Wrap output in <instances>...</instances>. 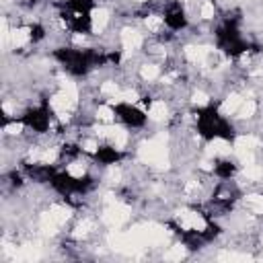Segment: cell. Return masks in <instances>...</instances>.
I'll use <instances>...</instances> for the list:
<instances>
[{
  "label": "cell",
  "instance_id": "cell-3",
  "mask_svg": "<svg viewBox=\"0 0 263 263\" xmlns=\"http://www.w3.org/2000/svg\"><path fill=\"white\" fill-rule=\"evenodd\" d=\"M160 21H162V27L173 31L175 35L181 31H187L191 27L189 12L181 0H164L162 10H160Z\"/></svg>",
  "mask_w": 263,
  "mask_h": 263
},
{
  "label": "cell",
  "instance_id": "cell-5",
  "mask_svg": "<svg viewBox=\"0 0 263 263\" xmlns=\"http://www.w3.org/2000/svg\"><path fill=\"white\" fill-rule=\"evenodd\" d=\"M238 173V160L232 156H216L212 162V171L210 175L216 177L218 181H226V179H234Z\"/></svg>",
  "mask_w": 263,
  "mask_h": 263
},
{
  "label": "cell",
  "instance_id": "cell-1",
  "mask_svg": "<svg viewBox=\"0 0 263 263\" xmlns=\"http://www.w3.org/2000/svg\"><path fill=\"white\" fill-rule=\"evenodd\" d=\"M191 113H193L195 134L203 142H214V140L234 142L236 140L238 132H236L234 121L230 117H226L216 103H208L203 107H195Z\"/></svg>",
  "mask_w": 263,
  "mask_h": 263
},
{
  "label": "cell",
  "instance_id": "cell-4",
  "mask_svg": "<svg viewBox=\"0 0 263 263\" xmlns=\"http://www.w3.org/2000/svg\"><path fill=\"white\" fill-rule=\"evenodd\" d=\"M127 152L123 148H119L115 142H109V140H103L99 142L90 152H88V158H92V162L97 166H115V164H121L125 160Z\"/></svg>",
  "mask_w": 263,
  "mask_h": 263
},
{
  "label": "cell",
  "instance_id": "cell-2",
  "mask_svg": "<svg viewBox=\"0 0 263 263\" xmlns=\"http://www.w3.org/2000/svg\"><path fill=\"white\" fill-rule=\"evenodd\" d=\"M109 111H111V117L113 121H117L121 127L125 129H144L148 125V111L142 109L140 105H134L129 101H117V103H111L109 105Z\"/></svg>",
  "mask_w": 263,
  "mask_h": 263
}]
</instances>
